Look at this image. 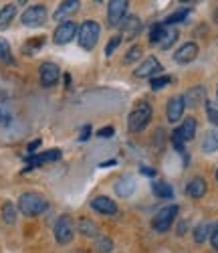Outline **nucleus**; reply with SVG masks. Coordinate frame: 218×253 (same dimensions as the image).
I'll list each match as a JSON object with an SVG mask.
<instances>
[{
	"instance_id": "obj_1",
	"label": "nucleus",
	"mask_w": 218,
	"mask_h": 253,
	"mask_svg": "<svg viewBox=\"0 0 218 253\" xmlns=\"http://www.w3.org/2000/svg\"><path fill=\"white\" fill-rule=\"evenodd\" d=\"M49 209V201L38 193H23L18 197V211L27 217H36Z\"/></svg>"
},
{
	"instance_id": "obj_2",
	"label": "nucleus",
	"mask_w": 218,
	"mask_h": 253,
	"mask_svg": "<svg viewBox=\"0 0 218 253\" xmlns=\"http://www.w3.org/2000/svg\"><path fill=\"white\" fill-rule=\"evenodd\" d=\"M99 35H101V27L95 23V20H85L77 31L79 47L85 49V51H93L97 41H99Z\"/></svg>"
},
{
	"instance_id": "obj_3",
	"label": "nucleus",
	"mask_w": 218,
	"mask_h": 253,
	"mask_svg": "<svg viewBox=\"0 0 218 253\" xmlns=\"http://www.w3.org/2000/svg\"><path fill=\"white\" fill-rule=\"evenodd\" d=\"M149 120H151V108H149V103L140 101L136 108H134V112L129 114L127 126H129V130H132V132H142L145 126L149 124Z\"/></svg>"
},
{
	"instance_id": "obj_4",
	"label": "nucleus",
	"mask_w": 218,
	"mask_h": 253,
	"mask_svg": "<svg viewBox=\"0 0 218 253\" xmlns=\"http://www.w3.org/2000/svg\"><path fill=\"white\" fill-rule=\"evenodd\" d=\"M73 235H75V223H73L71 215H61L57 219V223H55V239H57V243L67 245V243H71Z\"/></svg>"
},
{
	"instance_id": "obj_5",
	"label": "nucleus",
	"mask_w": 218,
	"mask_h": 253,
	"mask_svg": "<svg viewBox=\"0 0 218 253\" xmlns=\"http://www.w3.org/2000/svg\"><path fill=\"white\" fill-rule=\"evenodd\" d=\"M47 20V8L42 4H35V6H29L23 16H20V23L29 29H36V27H42Z\"/></svg>"
},
{
	"instance_id": "obj_6",
	"label": "nucleus",
	"mask_w": 218,
	"mask_h": 253,
	"mask_svg": "<svg viewBox=\"0 0 218 253\" xmlns=\"http://www.w3.org/2000/svg\"><path fill=\"white\" fill-rule=\"evenodd\" d=\"M176 215H178V207H176V205L164 207L160 213L156 215V219H154V229L158 231V233H166V231L172 227V223H174V219H176Z\"/></svg>"
},
{
	"instance_id": "obj_7",
	"label": "nucleus",
	"mask_w": 218,
	"mask_h": 253,
	"mask_svg": "<svg viewBox=\"0 0 218 253\" xmlns=\"http://www.w3.org/2000/svg\"><path fill=\"white\" fill-rule=\"evenodd\" d=\"M77 31L79 29H77V25L73 23V20H63V23L53 33V41L57 45H67V43H71V41L75 39Z\"/></svg>"
},
{
	"instance_id": "obj_8",
	"label": "nucleus",
	"mask_w": 218,
	"mask_h": 253,
	"mask_svg": "<svg viewBox=\"0 0 218 253\" xmlns=\"http://www.w3.org/2000/svg\"><path fill=\"white\" fill-rule=\"evenodd\" d=\"M38 77H40L42 87H53V85H57V81L61 77V69H59V65H55V63L47 61L38 67Z\"/></svg>"
},
{
	"instance_id": "obj_9",
	"label": "nucleus",
	"mask_w": 218,
	"mask_h": 253,
	"mask_svg": "<svg viewBox=\"0 0 218 253\" xmlns=\"http://www.w3.org/2000/svg\"><path fill=\"white\" fill-rule=\"evenodd\" d=\"M127 0H111L107 6V20H109V27H117L121 25V20L125 18L127 12Z\"/></svg>"
},
{
	"instance_id": "obj_10",
	"label": "nucleus",
	"mask_w": 218,
	"mask_h": 253,
	"mask_svg": "<svg viewBox=\"0 0 218 253\" xmlns=\"http://www.w3.org/2000/svg\"><path fill=\"white\" fill-rule=\"evenodd\" d=\"M184 110H186V103H184V95H176L172 97L166 105V118L170 124H176L182 116H184Z\"/></svg>"
},
{
	"instance_id": "obj_11",
	"label": "nucleus",
	"mask_w": 218,
	"mask_h": 253,
	"mask_svg": "<svg viewBox=\"0 0 218 253\" xmlns=\"http://www.w3.org/2000/svg\"><path fill=\"white\" fill-rule=\"evenodd\" d=\"M162 73V63L156 59V57H147L142 65L136 69V77H140V79H144V77H158Z\"/></svg>"
},
{
	"instance_id": "obj_12",
	"label": "nucleus",
	"mask_w": 218,
	"mask_h": 253,
	"mask_svg": "<svg viewBox=\"0 0 218 253\" xmlns=\"http://www.w3.org/2000/svg\"><path fill=\"white\" fill-rule=\"evenodd\" d=\"M196 57H198V45L196 43H184L176 53H174V61L180 63V65L192 63Z\"/></svg>"
},
{
	"instance_id": "obj_13",
	"label": "nucleus",
	"mask_w": 218,
	"mask_h": 253,
	"mask_svg": "<svg viewBox=\"0 0 218 253\" xmlns=\"http://www.w3.org/2000/svg\"><path fill=\"white\" fill-rule=\"evenodd\" d=\"M142 31V20L138 16H127L123 18V23H121V33H123V39L125 41H132L140 35Z\"/></svg>"
},
{
	"instance_id": "obj_14",
	"label": "nucleus",
	"mask_w": 218,
	"mask_h": 253,
	"mask_svg": "<svg viewBox=\"0 0 218 253\" xmlns=\"http://www.w3.org/2000/svg\"><path fill=\"white\" fill-rule=\"evenodd\" d=\"M91 209L97 211V213H101V215H115L117 213V205L109 197H95L91 201Z\"/></svg>"
},
{
	"instance_id": "obj_15",
	"label": "nucleus",
	"mask_w": 218,
	"mask_h": 253,
	"mask_svg": "<svg viewBox=\"0 0 218 253\" xmlns=\"http://www.w3.org/2000/svg\"><path fill=\"white\" fill-rule=\"evenodd\" d=\"M202 101H206V89L202 85H194L184 95V103L188 105V108H196V105H200Z\"/></svg>"
},
{
	"instance_id": "obj_16",
	"label": "nucleus",
	"mask_w": 218,
	"mask_h": 253,
	"mask_svg": "<svg viewBox=\"0 0 218 253\" xmlns=\"http://www.w3.org/2000/svg\"><path fill=\"white\" fill-rule=\"evenodd\" d=\"M59 158H61V150L53 148V150H49V152L29 156V158H27V164H29V168H33V166H40V164H45V162H53V160H59Z\"/></svg>"
},
{
	"instance_id": "obj_17",
	"label": "nucleus",
	"mask_w": 218,
	"mask_h": 253,
	"mask_svg": "<svg viewBox=\"0 0 218 253\" xmlns=\"http://www.w3.org/2000/svg\"><path fill=\"white\" fill-rule=\"evenodd\" d=\"M186 193H188V197H192V199H202V197L206 195V180L200 178V176L192 178V180L188 182V186H186Z\"/></svg>"
},
{
	"instance_id": "obj_18",
	"label": "nucleus",
	"mask_w": 218,
	"mask_h": 253,
	"mask_svg": "<svg viewBox=\"0 0 218 253\" xmlns=\"http://www.w3.org/2000/svg\"><path fill=\"white\" fill-rule=\"evenodd\" d=\"M134 191H136V178L134 176H121L115 182V193L119 197H129V195H134Z\"/></svg>"
},
{
	"instance_id": "obj_19",
	"label": "nucleus",
	"mask_w": 218,
	"mask_h": 253,
	"mask_svg": "<svg viewBox=\"0 0 218 253\" xmlns=\"http://www.w3.org/2000/svg\"><path fill=\"white\" fill-rule=\"evenodd\" d=\"M77 231H79L81 235H85V237H97L99 227H97L95 221L83 217V219H79V223H77Z\"/></svg>"
},
{
	"instance_id": "obj_20",
	"label": "nucleus",
	"mask_w": 218,
	"mask_h": 253,
	"mask_svg": "<svg viewBox=\"0 0 218 253\" xmlns=\"http://www.w3.org/2000/svg\"><path fill=\"white\" fill-rule=\"evenodd\" d=\"M77 8H79V0H65V2H61L59 8L55 10L53 18H55V20H63L65 16H69V14L75 12Z\"/></svg>"
},
{
	"instance_id": "obj_21",
	"label": "nucleus",
	"mask_w": 218,
	"mask_h": 253,
	"mask_svg": "<svg viewBox=\"0 0 218 253\" xmlns=\"http://www.w3.org/2000/svg\"><path fill=\"white\" fill-rule=\"evenodd\" d=\"M176 130H178V134L182 136L184 142L194 140V136H196V120L194 118H186L182 122V126H180V128H176Z\"/></svg>"
},
{
	"instance_id": "obj_22",
	"label": "nucleus",
	"mask_w": 218,
	"mask_h": 253,
	"mask_svg": "<svg viewBox=\"0 0 218 253\" xmlns=\"http://www.w3.org/2000/svg\"><path fill=\"white\" fill-rule=\"evenodd\" d=\"M16 16V6L14 4H6L2 10H0V31H4L10 27V23Z\"/></svg>"
},
{
	"instance_id": "obj_23",
	"label": "nucleus",
	"mask_w": 218,
	"mask_h": 253,
	"mask_svg": "<svg viewBox=\"0 0 218 253\" xmlns=\"http://www.w3.org/2000/svg\"><path fill=\"white\" fill-rule=\"evenodd\" d=\"M202 150L206 154H212L218 150V132L216 130H210L204 134V140H202Z\"/></svg>"
},
{
	"instance_id": "obj_24",
	"label": "nucleus",
	"mask_w": 218,
	"mask_h": 253,
	"mask_svg": "<svg viewBox=\"0 0 218 253\" xmlns=\"http://www.w3.org/2000/svg\"><path fill=\"white\" fill-rule=\"evenodd\" d=\"M151 191H154L156 197H160V199H172L174 197V188L164 180H154L151 182Z\"/></svg>"
},
{
	"instance_id": "obj_25",
	"label": "nucleus",
	"mask_w": 218,
	"mask_h": 253,
	"mask_svg": "<svg viewBox=\"0 0 218 253\" xmlns=\"http://www.w3.org/2000/svg\"><path fill=\"white\" fill-rule=\"evenodd\" d=\"M210 231H212L210 223H198V225H196V229H194V241L196 243H204L210 237Z\"/></svg>"
},
{
	"instance_id": "obj_26",
	"label": "nucleus",
	"mask_w": 218,
	"mask_h": 253,
	"mask_svg": "<svg viewBox=\"0 0 218 253\" xmlns=\"http://www.w3.org/2000/svg\"><path fill=\"white\" fill-rule=\"evenodd\" d=\"M166 31H168V27H164L162 23L160 25H154V27H151V31H149V43L151 45H160L164 35H166Z\"/></svg>"
},
{
	"instance_id": "obj_27",
	"label": "nucleus",
	"mask_w": 218,
	"mask_h": 253,
	"mask_svg": "<svg viewBox=\"0 0 218 253\" xmlns=\"http://www.w3.org/2000/svg\"><path fill=\"white\" fill-rule=\"evenodd\" d=\"M2 221L6 225H14L16 223V207L12 203H4L2 205Z\"/></svg>"
},
{
	"instance_id": "obj_28",
	"label": "nucleus",
	"mask_w": 218,
	"mask_h": 253,
	"mask_svg": "<svg viewBox=\"0 0 218 253\" xmlns=\"http://www.w3.org/2000/svg\"><path fill=\"white\" fill-rule=\"evenodd\" d=\"M0 61H4V63H14V59H12V51H10V43H8L4 37H0Z\"/></svg>"
},
{
	"instance_id": "obj_29",
	"label": "nucleus",
	"mask_w": 218,
	"mask_h": 253,
	"mask_svg": "<svg viewBox=\"0 0 218 253\" xmlns=\"http://www.w3.org/2000/svg\"><path fill=\"white\" fill-rule=\"evenodd\" d=\"M184 18H188V10L186 8H182V10H176V12H172L166 20H164V27H170V25H176V23H182Z\"/></svg>"
},
{
	"instance_id": "obj_30",
	"label": "nucleus",
	"mask_w": 218,
	"mask_h": 253,
	"mask_svg": "<svg viewBox=\"0 0 218 253\" xmlns=\"http://www.w3.org/2000/svg\"><path fill=\"white\" fill-rule=\"evenodd\" d=\"M176 41H178V31L176 29H168L164 39H162V43H160V47L166 51V49H170L174 43H176Z\"/></svg>"
},
{
	"instance_id": "obj_31",
	"label": "nucleus",
	"mask_w": 218,
	"mask_h": 253,
	"mask_svg": "<svg viewBox=\"0 0 218 253\" xmlns=\"http://www.w3.org/2000/svg\"><path fill=\"white\" fill-rule=\"evenodd\" d=\"M42 45H45V37H38V39H33V41H29V43L25 45V55H35Z\"/></svg>"
},
{
	"instance_id": "obj_32",
	"label": "nucleus",
	"mask_w": 218,
	"mask_h": 253,
	"mask_svg": "<svg viewBox=\"0 0 218 253\" xmlns=\"http://www.w3.org/2000/svg\"><path fill=\"white\" fill-rule=\"evenodd\" d=\"M95 249H97V253H111L113 251V241L109 237H99L95 241Z\"/></svg>"
},
{
	"instance_id": "obj_33",
	"label": "nucleus",
	"mask_w": 218,
	"mask_h": 253,
	"mask_svg": "<svg viewBox=\"0 0 218 253\" xmlns=\"http://www.w3.org/2000/svg\"><path fill=\"white\" fill-rule=\"evenodd\" d=\"M168 83H172V77L170 75H158V77L151 79L149 85H151V89H154V91H158V89H164Z\"/></svg>"
},
{
	"instance_id": "obj_34",
	"label": "nucleus",
	"mask_w": 218,
	"mask_h": 253,
	"mask_svg": "<svg viewBox=\"0 0 218 253\" xmlns=\"http://www.w3.org/2000/svg\"><path fill=\"white\" fill-rule=\"evenodd\" d=\"M206 114H208V120L218 126V101H208L206 99Z\"/></svg>"
},
{
	"instance_id": "obj_35",
	"label": "nucleus",
	"mask_w": 218,
	"mask_h": 253,
	"mask_svg": "<svg viewBox=\"0 0 218 253\" xmlns=\"http://www.w3.org/2000/svg\"><path fill=\"white\" fill-rule=\"evenodd\" d=\"M140 55H142V47H140V45H134L132 49L127 51V55H125V59H123V61H125V63H134V61H138V59H140Z\"/></svg>"
},
{
	"instance_id": "obj_36",
	"label": "nucleus",
	"mask_w": 218,
	"mask_h": 253,
	"mask_svg": "<svg viewBox=\"0 0 218 253\" xmlns=\"http://www.w3.org/2000/svg\"><path fill=\"white\" fill-rule=\"evenodd\" d=\"M119 43H121V37H117V35H115V37H111V41H109V43L105 45V55H107V57H111V55H113V51L119 47Z\"/></svg>"
},
{
	"instance_id": "obj_37",
	"label": "nucleus",
	"mask_w": 218,
	"mask_h": 253,
	"mask_svg": "<svg viewBox=\"0 0 218 253\" xmlns=\"http://www.w3.org/2000/svg\"><path fill=\"white\" fill-rule=\"evenodd\" d=\"M172 144L176 146V150H178L180 154H184V140H182V136L178 134V130L172 132Z\"/></svg>"
},
{
	"instance_id": "obj_38",
	"label": "nucleus",
	"mask_w": 218,
	"mask_h": 253,
	"mask_svg": "<svg viewBox=\"0 0 218 253\" xmlns=\"http://www.w3.org/2000/svg\"><path fill=\"white\" fill-rule=\"evenodd\" d=\"M210 243H212V247L214 249H218V223L212 227V231H210Z\"/></svg>"
},
{
	"instance_id": "obj_39",
	"label": "nucleus",
	"mask_w": 218,
	"mask_h": 253,
	"mask_svg": "<svg viewBox=\"0 0 218 253\" xmlns=\"http://www.w3.org/2000/svg\"><path fill=\"white\" fill-rule=\"evenodd\" d=\"M113 132H115V130H113V126H107V128H101V130L97 132V136H99V138H111Z\"/></svg>"
},
{
	"instance_id": "obj_40",
	"label": "nucleus",
	"mask_w": 218,
	"mask_h": 253,
	"mask_svg": "<svg viewBox=\"0 0 218 253\" xmlns=\"http://www.w3.org/2000/svg\"><path fill=\"white\" fill-rule=\"evenodd\" d=\"M89 136H91V126H83V128H81V136H79V140H81V142H85Z\"/></svg>"
},
{
	"instance_id": "obj_41",
	"label": "nucleus",
	"mask_w": 218,
	"mask_h": 253,
	"mask_svg": "<svg viewBox=\"0 0 218 253\" xmlns=\"http://www.w3.org/2000/svg\"><path fill=\"white\" fill-rule=\"evenodd\" d=\"M38 146H40V140H33V142L29 144V148H27V150H29V154H35Z\"/></svg>"
},
{
	"instance_id": "obj_42",
	"label": "nucleus",
	"mask_w": 218,
	"mask_h": 253,
	"mask_svg": "<svg viewBox=\"0 0 218 253\" xmlns=\"http://www.w3.org/2000/svg\"><path fill=\"white\" fill-rule=\"evenodd\" d=\"M186 233V223H180V227H178V235H184Z\"/></svg>"
},
{
	"instance_id": "obj_43",
	"label": "nucleus",
	"mask_w": 218,
	"mask_h": 253,
	"mask_svg": "<svg viewBox=\"0 0 218 253\" xmlns=\"http://www.w3.org/2000/svg\"><path fill=\"white\" fill-rule=\"evenodd\" d=\"M142 172L147 174V176H154V170H151V168H142Z\"/></svg>"
},
{
	"instance_id": "obj_44",
	"label": "nucleus",
	"mask_w": 218,
	"mask_h": 253,
	"mask_svg": "<svg viewBox=\"0 0 218 253\" xmlns=\"http://www.w3.org/2000/svg\"><path fill=\"white\" fill-rule=\"evenodd\" d=\"M65 85H67V87L71 85V75H65Z\"/></svg>"
},
{
	"instance_id": "obj_45",
	"label": "nucleus",
	"mask_w": 218,
	"mask_h": 253,
	"mask_svg": "<svg viewBox=\"0 0 218 253\" xmlns=\"http://www.w3.org/2000/svg\"><path fill=\"white\" fill-rule=\"evenodd\" d=\"M216 182H218V170H216Z\"/></svg>"
},
{
	"instance_id": "obj_46",
	"label": "nucleus",
	"mask_w": 218,
	"mask_h": 253,
	"mask_svg": "<svg viewBox=\"0 0 218 253\" xmlns=\"http://www.w3.org/2000/svg\"><path fill=\"white\" fill-rule=\"evenodd\" d=\"M0 120H2V112H0Z\"/></svg>"
},
{
	"instance_id": "obj_47",
	"label": "nucleus",
	"mask_w": 218,
	"mask_h": 253,
	"mask_svg": "<svg viewBox=\"0 0 218 253\" xmlns=\"http://www.w3.org/2000/svg\"><path fill=\"white\" fill-rule=\"evenodd\" d=\"M216 93H218V89H216Z\"/></svg>"
}]
</instances>
